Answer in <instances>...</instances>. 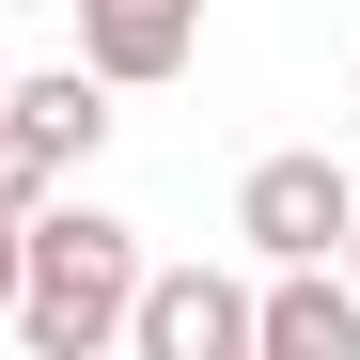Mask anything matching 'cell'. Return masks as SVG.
<instances>
[{
  "label": "cell",
  "mask_w": 360,
  "mask_h": 360,
  "mask_svg": "<svg viewBox=\"0 0 360 360\" xmlns=\"http://www.w3.org/2000/svg\"><path fill=\"white\" fill-rule=\"evenodd\" d=\"M345 282H360V219H345Z\"/></svg>",
  "instance_id": "9c48e42d"
},
{
  "label": "cell",
  "mask_w": 360,
  "mask_h": 360,
  "mask_svg": "<svg viewBox=\"0 0 360 360\" xmlns=\"http://www.w3.org/2000/svg\"><path fill=\"white\" fill-rule=\"evenodd\" d=\"M251 360H360V282L314 251V266H282L251 297Z\"/></svg>",
  "instance_id": "5b68a950"
},
{
  "label": "cell",
  "mask_w": 360,
  "mask_h": 360,
  "mask_svg": "<svg viewBox=\"0 0 360 360\" xmlns=\"http://www.w3.org/2000/svg\"><path fill=\"white\" fill-rule=\"evenodd\" d=\"M0 329H16V219H0Z\"/></svg>",
  "instance_id": "ba28073f"
},
{
  "label": "cell",
  "mask_w": 360,
  "mask_h": 360,
  "mask_svg": "<svg viewBox=\"0 0 360 360\" xmlns=\"http://www.w3.org/2000/svg\"><path fill=\"white\" fill-rule=\"evenodd\" d=\"M0 110H16V126L63 157V172L110 141V79H94V63H32V79H0Z\"/></svg>",
  "instance_id": "8992f818"
},
{
  "label": "cell",
  "mask_w": 360,
  "mask_h": 360,
  "mask_svg": "<svg viewBox=\"0 0 360 360\" xmlns=\"http://www.w3.org/2000/svg\"><path fill=\"white\" fill-rule=\"evenodd\" d=\"M0 79H16V63H0Z\"/></svg>",
  "instance_id": "8fae6325"
},
{
  "label": "cell",
  "mask_w": 360,
  "mask_h": 360,
  "mask_svg": "<svg viewBox=\"0 0 360 360\" xmlns=\"http://www.w3.org/2000/svg\"><path fill=\"white\" fill-rule=\"evenodd\" d=\"M126 345H141V360H251V282H219V266H141Z\"/></svg>",
  "instance_id": "3957f363"
},
{
  "label": "cell",
  "mask_w": 360,
  "mask_h": 360,
  "mask_svg": "<svg viewBox=\"0 0 360 360\" xmlns=\"http://www.w3.org/2000/svg\"><path fill=\"white\" fill-rule=\"evenodd\" d=\"M345 219H360V172H345V157H314V141L235 172V235H251L266 266H314V251H345Z\"/></svg>",
  "instance_id": "7a4b0ae2"
},
{
  "label": "cell",
  "mask_w": 360,
  "mask_h": 360,
  "mask_svg": "<svg viewBox=\"0 0 360 360\" xmlns=\"http://www.w3.org/2000/svg\"><path fill=\"white\" fill-rule=\"evenodd\" d=\"M47 188H63V157H47V141L16 126V110H0V219H32Z\"/></svg>",
  "instance_id": "52a82bcc"
},
{
  "label": "cell",
  "mask_w": 360,
  "mask_h": 360,
  "mask_svg": "<svg viewBox=\"0 0 360 360\" xmlns=\"http://www.w3.org/2000/svg\"><path fill=\"white\" fill-rule=\"evenodd\" d=\"M79 63H94L110 94L188 79V63H204V0H79Z\"/></svg>",
  "instance_id": "277c9868"
},
{
  "label": "cell",
  "mask_w": 360,
  "mask_h": 360,
  "mask_svg": "<svg viewBox=\"0 0 360 360\" xmlns=\"http://www.w3.org/2000/svg\"><path fill=\"white\" fill-rule=\"evenodd\" d=\"M345 110H360V79H345Z\"/></svg>",
  "instance_id": "30bf717a"
},
{
  "label": "cell",
  "mask_w": 360,
  "mask_h": 360,
  "mask_svg": "<svg viewBox=\"0 0 360 360\" xmlns=\"http://www.w3.org/2000/svg\"><path fill=\"white\" fill-rule=\"evenodd\" d=\"M126 297H141V235L110 204H63V188H47L16 219V345L32 360H110V345H126Z\"/></svg>",
  "instance_id": "6da1fadb"
}]
</instances>
